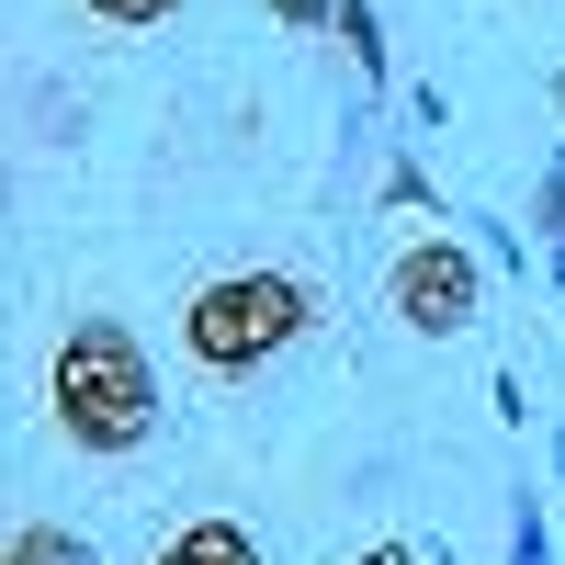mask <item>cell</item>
Masks as SVG:
<instances>
[{
	"mask_svg": "<svg viewBox=\"0 0 565 565\" xmlns=\"http://www.w3.org/2000/svg\"><path fill=\"white\" fill-rule=\"evenodd\" d=\"M148 565H260V543H249L238 521H181V532H170Z\"/></svg>",
	"mask_w": 565,
	"mask_h": 565,
	"instance_id": "277c9868",
	"label": "cell"
},
{
	"mask_svg": "<svg viewBox=\"0 0 565 565\" xmlns=\"http://www.w3.org/2000/svg\"><path fill=\"white\" fill-rule=\"evenodd\" d=\"M45 407H57V441L114 463L159 430V362L136 351L125 317H68L57 351H45Z\"/></svg>",
	"mask_w": 565,
	"mask_h": 565,
	"instance_id": "6da1fadb",
	"label": "cell"
},
{
	"mask_svg": "<svg viewBox=\"0 0 565 565\" xmlns=\"http://www.w3.org/2000/svg\"><path fill=\"white\" fill-rule=\"evenodd\" d=\"M306 328H317V282H295V271H215V282L181 295V351H193V373H215V385L282 362Z\"/></svg>",
	"mask_w": 565,
	"mask_h": 565,
	"instance_id": "7a4b0ae2",
	"label": "cell"
},
{
	"mask_svg": "<svg viewBox=\"0 0 565 565\" xmlns=\"http://www.w3.org/2000/svg\"><path fill=\"white\" fill-rule=\"evenodd\" d=\"M181 0H90V23H125V34H148V23H170Z\"/></svg>",
	"mask_w": 565,
	"mask_h": 565,
	"instance_id": "52a82bcc",
	"label": "cell"
},
{
	"mask_svg": "<svg viewBox=\"0 0 565 565\" xmlns=\"http://www.w3.org/2000/svg\"><path fill=\"white\" fill-rule=\"evenodd\" d=\"M271 12L295 23V34H328V23H340V0H271Z\"/></svg>",
	"mask_w": 565,
	"mask_h": 565,
	"instance_id": "ba28073f",
	"label": "cell"
},
{
	"mask_svg": "<svg viewBox=\"0 0 565 565\" xmlns=\"http://www.w3.org/2000/svg\"><path fill=\"white\" fill-rule=\"evenodd\" d=\"M351 565H418V554H407V543H362Z\"/></svg>",
	"mask_w": 565,
	"mask_h": 565,
	"instance_id": "9c48e42d",
	"label": "cell"
},
{
	"mask_svg": "<svg viewBox=\"0 0 565 565\" xmlns=\"http://www.w3.org/2000/svg\"><path fill=\"white\" fill-rule=\"evenodd\" d=\"M385 317L418 328V340H463V328L487 317V260L463 249V238H418V249H396V271H385Z\"/></svg>",
	"mask_w": 565,
	"mask_h": 565,
	"instance_id": "3957f363",
	"label": "cell"
},
{
	"mask_svg": "<svg viewBox=\"0 0 565 565\" xmlns=\"http://www.w3.org/2000/svg\"><path fill=\"white\" fill-rule=\"evenodd\" d=\"M328 34H340L351 57H362V79L385 68V23H373V0H340V23H328Z\"/></svg>",
	"mask_w": 565,
	"mask_h": 565,
	"instance_id": "8992f818",
	"label": "cell"
},
{
	"mask_svg": "<svg viewBox=\"0 0 565 565\" xmlns=\"http://www.w3.org/2000/svg\"><path fill=\"white\" fill-rule=\"evenodd\" d=\"M0 565H90V532H68V521H12Z\"/></svg>",
	"mask_w": 565,
	"mask_h": 565,
	"instance_id": "5b68a950",
	"label": "cell"
}]
</instances>
